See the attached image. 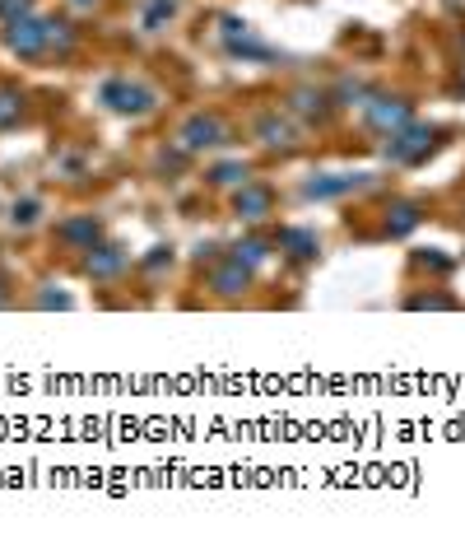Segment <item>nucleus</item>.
I'll return each instance as SVG.
<instances>
[{
    "instance_id": "nucleus-1",
    "label": "nucleus",
    "mask_w": 465,
    "mask_h": 545,
    "mask_svg": "<svg viewBox=\"0 0 465 545\" xmlns=\"http://www.w3.org/2000/svg\"><path fill=\"white\" fill-rule=\"evenodd\" d=\"M98 103L117 117H145V112L159 108V89L145 80H126V75H112V80L98 84Z\"/></svg>"
},
{
    "instance_id": "nucleus-2",
    "label": "nucleus",
    "mask_w": 465,
    "mask_h": 545,
    "mask_svg": "<svg viewBox=\"0 0 465 545\" xmlns=\"http://www.w3.org/2000/svg\"><path fill=\"white\" fill-rule=\"evenodd\" d=\"M433 150H438V126H428V122L400 126V131H391V136H386V145H382L386 164H396V168L419 164V159H428Z\"/></svg>"
},
{
    "instance_id": "nucleus-3",
    "label": "nucleus",
    "mask_w": 465,
    "mask_h": 545,
    "mask_svg": "<svg viewBox=\"0 0 465 545\" xmlns=\"http://www.w3.org/2000/svg\"><path fill=\"white\" fill-rule=\"evenodd\" d=\"M219 38H224V52L233 56V61H247V66H266V61H279V47H270V42L256 38L252 24H247V19H238V14H224V19H219Z\"/></svg>"
},
{
    "instance_id": "nucleus-4",
    "label": "nucleus",
    "mask_w": 465,
    "mask_h": 545,
    "mask_svg": "<svg viewBox=\"0 0 465 545\" xmlns=\"http://www.w3.org/2000/svg\"><path fill=\"white\" fill-rule=\"evenodd\" d=\"M228 140H233V131L224 126V117H219V112H191V117L177 126V145H182L186 154L224 150Z\"/></svg>"
},
{
    "instance_id": "nucleus-5",
    "label": "nucleus",
    "mask_w": 465,
    "mask_h": 545,
    "mask_svg": "<svg viewBox=\"0 0 465 545\" xmlns=\"http://www.w3.org/2000/svg\"><path fill=\"white\" fill-rule=\"evenodd\" d=\"M0 42H5L19 61H38V56H47V19L33 10L19 14V19H5Z\"/></svg>"
},
{
    "instance_id": "nucleus-6",
    "label": "nucleus",
    "mask_w": 465,
    "mask_h": 545,
    "mask_svg": "<svg viewBox=\"0 0 465 545\" xmlns=\"http://www.w3.org/2000/svg\"><path fill=\"white\" fill-rule=\"evenodd\" d=\"M252 140L261 145V150H270V154H293V150H298V140H303V131L293 126L289 112L270 108V112H261V117L252 122Z\"/></svg>"
},
{
    "instance_id": "nucleus-7",
    "label": "nucleus",
    "mask_w": 465,
    "mask_h": 545,
    "mask_svg": "<svg viewBox=\"0 0 465 545\" xmlns=\"http://www.w3.org/2000/svg\"><path fill=\"white\" fill-rule=\"evenodd\" d=\"M363 122L377 131V136H391V131H400V126L414 122V112L405 98H391V94H368V103H363Z\"/></svg>"
},
{
    "instance_id": "nucleus-8",
    "label": "nucleus",
    "mask_w": 465,
    "mask_h": 545,
    "mask_svg": "<svg viewBox=\"0 0 465 545\" xmlns=\"http://www.w3.org/2000/svg\"><path fill=\"white\" fill-rule=\"evenodd\" d=\"M372 182V173H312L303 182V196L307 201H340V196H354Z\"/></svg>"
},
{
    "instance_id": "nucleus-9",
    "label": "nucleus",
    "mask_w": 465,
    "mask_h": 545,
    "mask_svg": "<svg viewBox=\"0 0 465 545\" xmlns=\"http://www.w3.org/2000/svg\"><path fill=\"white\" fill-rule=\"evenodd\" d=\"M335 108H340L335 94H331V89H317V84H298V89L289 94V112H293V117H303L307 126H326Z\"/></svg>"
},
{
    "instance_id": "nucleus-10",
    "label": "nucleus",
    "mask_w": 465,
    "mask_h": 545,
    "mask_svg": "<svg viewBox=\"0 0 465 545\" xmlns=\"http://www.w3.org/2000/svg\"><path fill=\"white\" fill-rule=\"evenodd\" d=\"M233 215L242 219V224H266L270 215H275V191L266 187V182H242L238 191H233Z\"/></svg>"
},
{
    "instance_id": "nucleus-11",
    "label": "nucleus",
    "mask_w": 465,
    "mask_h": 545,
    "mask_svg": "<svg viewBox=\"0 0 465 545\" xmlns=\"http://www.w3.org/2000/svg\"><path fill=\"white\" fill-rule=\"evenodd\" d=\"M252 266H247V261H238L233 257V252H228V257H219L210 266V289L214 294H219V299H238V294H247V289H252Z\"/></svg>"
},
{
    "instance_id": "nucleus-12",
    "label": "nucleus",
    "mask_w": 465,
    "mask_h": 545,
    "mask_svg": "<svg viewBox=\"0 0 465 545\" xmlns=\"http://www.w3.org/2000/svg\"><path fill=\"white\" fill-rule=\"evenodd\" d=\"M126 266H131V252L117 247V243H98V247H89V252L80 257V271L89 275V280H117Z\"/></svg>"
},
{
    "instance_id": "nucleus-13",
    "label": "nucleus",
    "mask_w": 465,
    "mask_h": 545,
    "mask_svg": "<svg viewBox=\"0 0 465 545\" xmlns=\"http://www.w3.org/2000/svg\"><path fill=\"white\" fill-rule=\"evenodd\" d=\"M56 243H66L70 252H89V247L103 243V219L98 215H75L56 224Z\"/></svg>"
},
{
    "instance_id": "nucleus-14",
    "label": "nucleus",
    "mask_w": 465,
    "mask_h": 545,
    "mask_svg": "<svg viewBox=\"0 0 465 545\" xmlns=\"http://www.w3.org/2000/svg\"><path fill=\"white\" fill-rule=\"evenodd\" d=\"M275 252L279 257H289V261H298V266H307V261H317L321 238L312 229H279L275 233Z\"/></svg>"
},
{
    "instance_id": "nucleus-15",
    "label": "nucleus",
    "mask_w": 465,
    "mask_h": 545,
    "mask_svg": "<svg viewBox=\"0 0 465 545\" xmlns=\"http://www.w3.org/2000/svg\"><path fill=\"white\" fill-rule=\"evenodd\" d=\"M419 205L414 201H391L386 205V219H382V233L386 238H405V233H414L419 229Z\"/></svg>"
},
{
    "instance_id": "nucleus-16",
    "label": "nucleus",
    "mask_w": 465,
    "mask_h": 545,
    "mask_svg": "<svg viewBox=\"0 0 465 545\" xmlns=\"http://www.w3.org/2000/svg\"><path fill=\"white\" fill-rule=\"evenodd\" d=\"M28 117V103L14 84H0V131H14V126Z\"/></svg>"
},
{
    "instance_id": "nucleus-17",
    "label": "nucleus",
    "mask_w": 465,
    "mask_h": 545,
    "mask_svg": "<svg viewBox=\"0 0 465 545\" xmlns=\"http://www.w3.org/2000/svg\"><path fill=\"white\" fill-rule=\"evenodd\" d=\"M75 47H80V33H75V24H70V19H47V52L70 56Z\"/></svg>"
},
{
    "instance_id": "nucleus-18",
    "label": "nucleus",
    "mask_w": 465,
    "mask_h": 545,
    "mask_svg": "<svg viewBox=\"0 0 465 545\" xmlns=\"http://www.w3.org/2000/svg\"><path fill=\"white\" fill-rule=\"evenodd\" d=\"M247 178H252V168L242 164V159H224V164H214L210 173H205L210 187H242Z\"/></svg>"
},
{
    "instance_id": "nucleus-19",
    "label": "nucleus",
    "mask_w": 465,
    "mask_h": 545,
    "mask_svg": "<svg viewBox=\"0 0 465 545\" xmlns=\"http://www.w3.org/2000/svg\"><path fill=\"white\" fill-rule=\"evenodd\" d=\"M270 247H275V238H242V243H233L228 252H233L238 261H247V266L256 271V266L270 257Z\"/></svg>"
},
{
    "instance_id": "nucleus-20",
    "label": "nucleus",
    "mask_w": 465,
    "mask_h": 545,
    "mask_svg": "<svg viewBox=\"0 0 465 545\" xmlns=\"http://www.w3.org/2000/svg\"><path fill=\"white\" fill-rule=\"evenodd\" d=\"M38 219H42V201H38V196H24V201L10 205V224H14V229H33Z\"/></svg>"
},
{
    "instance_id": "nucleus-21",
    "label": "nucleus",
    "mask_w": 465,
    "mask_h": 545,
    "mask_svg": "<svg viewBox=\"0 0 465 545\" xmlns=\"http://www.w3.org/2000/svg\"><path fill=\"white\" fill-rule=\"evenodd\" d=\"M414 266H419V271H428V275H447L456 266L452 257H442L438 247H424V252H414Z\"/></svg>"
},
{
    "instance_id": "nucleus-22",
    "label": "nucleus",
    "mask_w": 465,
    "mask_h": 545,
    "mask_svg": "<svg viewBox=\"0 0 465 545\" xmlns=\"http://www.w3.org/2000/svg\"><path fill=\"white\" fill-rule=\"evenodd\" d=\"M177 14V0H149V10H145V28L149 33H159L168 19Z\"/></svg>"
},
{
    "instance_id": "nucleus-23",
    "label": "nucleus",
    "mask_w": 465,
    "mask_h": 545,
    "mask_svg": "<svg viewBox=\"0 0 465 545\" xmlns=\"http://www.w3.org/2000/svg\"><path fill=\"white\" fill-rule=\"evenodd\" d=\"M405 308H461V303L447 299V294H410V299H405Z\"/></svg>"
},
{
    "instance_id": "nucleus-24",
    "label": "nucleus",
    "mask_w": 465,
    "mask_h": 545,
    "mask_svg": "<svg viewBox=\"0 0 465 545\" xmlns=\"http://www.w3.org/2000/svg\"><path fill=\"white\" fill-rule=\"evenodd\" d=\"M33 303H38V308H70L75 299H70V294H61V285H42V294Z\"/></svg>"
},
{
    "instance_id": "nucleus-25",
    "label": "nucleus",
    "mask_w": 465,
    "mask_h": 545,
    "mask_svg": "<svg viewBox=\"0 0 465 545\" xmlns=\"http://www.w3.org/2000/svg\"><path fill=\"white\" fill-rule=\"evenodd\" d=\"M163 266H173V247H168V243L149 247V257H145V271H163Z\"/></svg>"
},
{
    "instance_id": "nucleus-26",
    "label": "nucleus",
    "mask_w": 465,
    "mask_h": 545,
    "mask_svg": "<svg viewBox=\"0 0 465 545\" xmlns=\"http://www.w3.org/2000/svg\"><path fill=\"white\" fill-rule=\"evenodd\" d=\"M33 10V0H0V24L5 19H19V14H28Z\"/></svg>"
},
{
    "instance_id": "nucleus-27",
    "label": "nucleus",
    "mask_w": 465,
    "mask_h": 545,
    "mask_svg": "<svg viewBox=\"0 0 465 545\" xmlns=\"http://www.w3.org/2000/svg\"><path fill=\"white\" fill-rule=\"evenodd\" d=\"M56 164H61V168H66V173H70V178H80V173H84V168H89V164H84V159H80V154H61V159H56Z\"/></svg>"
},
{
    "instance_id": "nucleus-28",
    "label": "nucleus",
    "mask_w": 465,
    "mask_h": 545,
    "mask_svg": "<svg viewBox=\"0 0 465 545\" xmlns=\"http://www.w3.org/2000/svg\"><path fill=\"white\" fill-rule=\"evenodd\" d=\"M456 94H465V33H461V80H456Z\"/></svg>"
},
{
    "instance_id": "nucleus-29",
    "label": "nucleus",
    "mask_w": 465,
    "mask_h": 545,
    "mask_svg": "<svg viewBox=\"0 0 465 545\" xmlns=\"http://www.w3.org/2000/svg\"><path fill=\"white\" fill-rule=\"evenodd\" d=\"M5 303H10V280L0 275V308H5Z\"/></svg>"
},
{
    "instance_id": "nucleus-30",
    "label": "nucleus",
    "mask_w": 465,
    "mask_h": 545,
    "mask_svg": "<svg viewBox=\"0 0 465 545\" xmlns=\"http://www.w3.org/2000/svg\"><path fill=\"white\" fill-rule=\"evenodd\" d=\"M75 5H93V0H75Z\"/></svg>"
}]
</instances>
